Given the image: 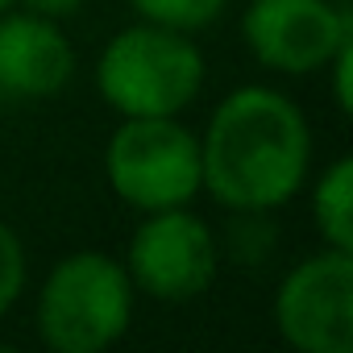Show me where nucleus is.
<instances>
[{
  "label": "nucleus",
  "mask_w": 353,
  "mask_h": 353,
  "mask_svg": "<svg viewBox=\"0 0 353 353\" xmlns=\"http://www.w3.org/2000/svg\"><path fill=\"white\" fill-rule=\"evenodd\" d=\"M204 192L229 212H274L307 188L312 129L303 108L274 88L229 92L200 137Z\"/></svg>",
  "instance_id": "obj_1"
},
{
  "label": "nucleus",
  "mask_w": 353,
  "mask_h": 353,
  "mask_svg": "<svg viewBox=\"0 0 353 353\" xmlns=\"http://www.w3.org/2000/svg\"><path fill=\"white\" fill-rule=\"evenodd\" d=\"M204 75L192 34L150 21L112 34L96 59V92L117 117H179L200 96Z\"/></svg>",
  "instance_id": "obj_2"
},
{
  "label": "nucleus",
  "mask_w": 353,
  "mask_h": 353,
  "mask_svg": "<svg viewBox=\"0 0 353 353\" xmlns=\"http://www.w3.org/2000/svg\"><path fill=\"white\" fill-rule=\"evenodd\" d=\"M133 299L125 262L100 250L67 254L38 291V341L50 353H104L129 332Z\"/></svg>",
  "instance_id": "obj_3"
},
{
  "label": "nucleus",
  "mask_w": 353,
  "mask_h": 353,
  "mask_svg": "<svg viewBox=\"0 0 353 353\" xmlns=\"http://www.w3.org/2000/svg\"><path fill=\"white\" fill-rule=\"evenodd\" d=\"M104 179L141 216L188 208L204 192L200 137L179 117H121L104 145Z\"/></svg>",
  "instance_id": "obj_4"
},
{
  "label": "nucleus",
  "mask_w": 353,
  "mask_h": 353,
  "mask_svg": "<svg viewBox=\"0 0 353 353\" xmlns=\"http://www.w3.org/2000/svg\"><path fill=\"white\" fill-rule=\"evenodd\" d=\"M221 270V245L208 221L188 208L145 212L125 250V274L133 291L158 303H192L200 299Z\"/></svg>",
  "instance_id": "obj_5"
},
{
  "label": "nucleus",
  "mask_w": 353,
  "mask_h": 353,
  "mask_svg": "<svg viewBox=\"0 0 353 353\" xmlns=\"http://www.w3.org/2000/svg\"><path fill=\"white\" fill-rule=\"evenodd\" d=\"M274 328L299 353L353 349V254L328 250L295 262L274 291Z\"/></svg>",
  "instance_id": "obj_6"
},
{
  "label": "nucleus",
  "mask_w": 353,
  "mask_h": 353,
  "mask_svg": "<svg viewBox=\"0 0 353 353\" xmlns=\"http://www.w3.org/2000/svg\"><path fill=\"white\" fill-rule=\"evenodd\" d=\"M241 42L279 75L328 71V59L353 42V13L336 0H250Z\"/></svg>",
  "instance_id": "obj_7"
},
{
  "label": "nucleus",
  "mask_w": 353,
  "mask_h": 353,
  "mask_svg": "<svg viewBox=\"0 0 353 353\" xmlns=\"http://www.w3.org/2000/svg\"><path fill=\"white\" fill-rule=\"evenodd\" d=\"M75 75V46L42 13H0V88L21 100H50Z\"/></svg>",
  "instance_id": "obj_8"
},
{
  "label": "nucleus",
  "mask_w": 353,
  "mask_h": 353,
  "mask_svg": "<svg viewBox=\"0 0 353 353\" xmlns=\"http://www.w3.org/2000/svg\"><path fill=\"white\" fill-rule=\"evenodd\" d=\"M312 225L328 250L353 254V158H332L312 183Z\"/></svg>",
  "instance_id": "obj_9"
},
{
  "label": "nucleus",
  "mask_w": 353,
  "mask_h": 353,
  "mask_svg": "<svg viewBox=\"0 0 353 353\" xmlns=\"http://www.w3.org/2000/svg\"><path fill=\"white\" fill-rule=\"evenodd\" d=\"M133 13L150 26H166L179 34H200L212 21H221L229 0H129Z\"/></svg>",
  "instance_id": "obj_10"
},
{
  "label": "nucleus",
  "mask_w": 353,
  "mask_h": 353,
  "mask_svg": "<svg viewBox=\"0 0 353 353\" xmlns=\"http://www.w3.org/2000/svg\"><path fill=\"white\" fill-rule=\"evenodd\" d=\"M26 279H30V262H26V245L21 237L0 221V316H9L13 303L21 299L26 291Z\"/></svg>",
  "instance_id": "obj_11"
},
{
  "label": "nucleus",
  "mask_w": 353,
  "mask_h": 353,
  "mask_svg": "<svg viewBox=\"0 0 353 353\" xmlns=\"http://www.w3.org/2000/svg\"><path fill=\"white\" fill-rule=\"evenodd\" d=\"M328 67H332V96H336V108L349 117V112H353V42H345V46L328 59Z\"/></svg>",
  "instance_id": "obj_12"
},
{
  "label": "nucleus",
  "mask_w": 353,
  "mask_h": 353,
  "mask_svg": "<svg viewBox=\"0 0 353 353\" xmlns=\"http://www.w3.org/2000/svg\"><path fill=\"white\" fill-rule=\"evenodd\" d=\"M79 5H83V0H26V9H30V13H42V17H50V21L79 13Z\"/></svg>",
  "instance_id": "obj_13"
},
{
  "label": "nucleus",
  "mask_w": 353,
  "mask_h": 353,
  "mask_svg": "<svg viewBox=\"0 0 353 353\" xmlns=\"http://www.w3.org/2000/svg\"><path fill=\"white\" fill-rule=\"evenodd\" d=\"M21 0H0V13H9V9H17Z\"/></svg>",
  "instance_id": "obj_14"
}]
</instances>
